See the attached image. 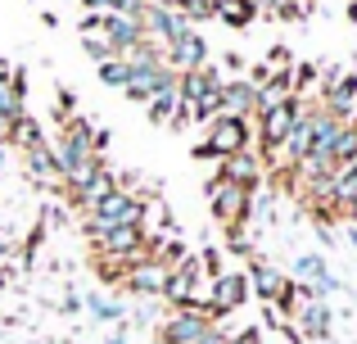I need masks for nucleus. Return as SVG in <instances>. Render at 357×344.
Listing matches in <instances>:
<instances>
[{"label": "nucleus", "mask_w": 357, "mask_h": 344, "mask_svg": "<svg viewBox=\"0 0 357 344\" xmlns=\"http://www.w3.org/2000/svg\"><path fill=\"white\" fill-rule=\"evenodd\" d=\"M145 204H149V195L118 186V190L105 195L96 209L82 213V231H86V240H91V236H100V231H109V227H131V222L145 227Z\"/></svg>", "instance_id": "obj_1"}, {"label": "nucleus", "mask_w": 357, "mask_h": 344, "mask_svg": "<svg viewBox=\"0 0 357 344\" xmlns=\"http://www.w3.org/2000/svg\"><path fill=\"white\" fill-rule=\"evenodd\" d=\"M253 145V118H236V114H218L208 127H204V141L195 145V159H227V154H240Z\"/></svg>", "instance_id": "obj_2"}, {"label": "nucleus", "mask_w": 357, "mask_h": 344, "mask_svg": "<svg viewBox=\"0 0 357 344\" xmlns=\"http://www.w3.org/2000/svg\"><path fill=\"white\" fill-rule=\"evenodd\" d=\"M204 195H208V209H213V218H218L222 231L227 227H249L253 222V190L249 186H236V181H227V177L213 172V181L204 186Z\"/></svg>", "instance_id": "obj_3"}, {"label": "nucleus", "mask_w": 357, "mask_h": 344, "mask_svg": "<svg viewBox=\"0 0 357 344\" xmlns=\"http://www.w3.org/2000/svg\"><path fill=\"white\" fill-rule=\"evenodd\" d=\"M91 249H96V258H114V263H140V258H149V231L140 227V222H131V227H109L100 231V236H91Z\"/></svg>", "instance_id": "obj_4"}, {"label": "nucleus", "mask_w": 357, "mask_h": 344, "mask_svg": "<svg viewBox=\"0 0 357 344\" xmlns=\"http://www.w3.org/2000/svg\"><path fill=\"white\" fill-rule=\"evenodd\" d=\"M176 77H181V73H176L167 59H154V63H131V82L122 87V96L136 100V105H149V100H154L158 91H172V87H176Z\"/></svg>", "instance_id": "obj_5"}, {"label": "nucleus", "mask_w": 357, "mask_h": 344, "mask_svg": "<svg viewBox=\"0 0 357 344\" xmlns=\"http://www.w3.org/2000/svg\"><path fill=\"white\" fill-rule=\"evenodd\" d=\"M218 322L208 313H195V308H172L163 322L154 327V340L158 344H199Z\"/></svg>", "instance_id": "obj_6"}, {"label": "nucleus", "mask_w": 357, "mask_h": 344, "mask_svg": "<svg viewBox=\"0 0 357 344\" xmlns=\"http://www.w3.org/2000/svg\"><path fill=\"white\" fill-rule=\"evenodd\" d=\"M249 299H253V290H249V276H244V272H222V276L208 281V317L213 322L240 313Z\"/></svg>", "instance_id": "obj_7"}, {"label": "nucleus", "mask_w": 357, "mask_h": 344, "mask_svg": "<svg viewBox=\"0 0 357 344\" xmlns=\"http://www.w3.org/2000/svg\"><path fill=\"white\" fill-rule=\"evenodd\" d=\"M167 272H172V267L158 263V258L149 254V258H140V263H131L127 272H122L118 285L127 294H136V299H158V294H163V285H167Z\"/></svg>", "instance_id": "obj_8"}, {"label": "nucleus", "mask_w": 357, "mask_h": 344, "mask_svg": "<svg viewBox=\"0 0 357 344\" xmlns=\"http://www.w3.org/2000/svg\"><path fill=\"white\" fill-rule=\"evenodd\" d=\"M163 59L172 63L176 73H190V68H204V63H213V59H208V41H204L195 27H185L181 36H172V41L163 45Z\"/></svg>", "instance_id": "obj_9"}, {"label": "nucleus", "mask_w": 357, "mask_h": 344, "mask_svg": "<svg viewBox=\"0 0 357 344\" xmlns=\"http://www.w3.org/2000/svg\"><path fill=\"white\" fill-rule=\"evenodd\" d=\"M218 177H227V181H236V186H249L253 195L262 190V181H267V168H262V159H258V150H240V154H227V159H218Z\"/></svg>", "instance_id": "obj_10"}, {"label": "nucleus", "mask_w": 357, "mask_h": 344, "mask_svg": "<svg viewBox=\"0 0 357 344\" xmlns=\"http://www.w3.org/2000/svg\"><path fill=\"white\" fill-rule=\"evenodd\" d=\"M222 73H218V63H204V68H190V73H181L176 77V96L185 100V105H199V100H218V91H222Z\"/></svg>", "instance_id": "obj_11"}, {"label": "nucleus", "mask_w": 357, "mask_h": 344, "mask_svg": "<svg viewBox=\"0 0 357 344\" xmlns=\"http://www.w3.org/2000/svg\"><path fill=\"white\" fill-rule=\"evenodd\" d=\"M114 190H118V172L109 168V163H100V168L91 172L86 181L68 190V204H73L77 213H86V209H96V204L105 200V195H114Z\"/></svg>", "instance_id": "obj_12"}, {"label": "nucleus", "mask_w": 357, "mask_h": 344, "mask_svg": "<svg viewBox=\"0 0 357 344\" xmlns=\"http://www.w3.org/2000/svg\"><path fill=\"white\" fill-rule=\"evenodd\" d=\"M249 290H253V299H262V304H276V294L289 285V276L280 272L276 263H267V258H253L249 263Z\"/></svg>", "instance_id": "obj_13"}, {"label": "nucleus", "mask_w": 357, "mask_h": 344, "mask_svg": "<svg viewBox=\"0 0 357 344\" xmlns=\"http://www.w3.org/2000/svg\"><path fill=\"white\" fill-rule=\"evenodd\" d=\"M218 105H222V114L253 118V109H258V87H253L249 77H231V82H222V91H218Z\"/></svg>", "instance_id": "obj_14"}, {"label": "nucleus", "mask_w": 357, "mask_h": 344, "mask_svg": "<svg viewBox=\"0 0 357 344\" xmlns=\"http://www.w3.org/2000/svg\"><path fill=\"white\" fill-rule=\"evenodd\" d=\"M294 276H298L303 285H312V299H326V294L340 290V281L331 276V267H326V258H321V254H298Z\"/></svg>", "instance_id": "obj_15"}, {"label": "nucleus", "mask_w": 357, "mask_h": 344, "mask_svg": "<svg viewBox=\"0 0 357 344\" xmlns=\"http://www.w3.org/2000/svg\"><path fill=\"white\" fill-rule=\"evenodd\" d=\"M23 168H27L32 181H41V186H63L59 181V163H54V150H50V141H45V136L23 150Z\"/></svg>", "instance_id": "obj_16"}, {"label": "nucleus", "mask_w": 357, "mask_h": 344, "mask_svg": "<svg viewBox=\"0 0 357 344\" xmlns=\"http://www.w3.org/2000/svg\"><path fill=\"white\" fill-rule=\"evenodd\" d=\"M213 14H218V23L244 32V27L258 18V9H253V0H213Z\"/></svg>", "instance_id": "obj_17"}, {"label": "nucleus", "mask_w": 357, "mask_h": 344, "mask_svg": "<svg viewBox=\"0 0 357 344\" xmlns=\"http://www.w3.org/2000/svg\"><path fill=\"white\" fill-rule=\"evenodd\" d=\"M258 18H280V23H303L307 18V5L303 0H253Z\"/></svg>", "instance_id": "obj_18"}, {"label": "nucleus", "mask_w": 357, "mask_h": 344, "mask_svg": "<svg viewBox=\"0 0 357 344\" xmlns=\"http://www.w3.org/2000/svg\"><path fill=\"white\" fill-rule=\"evenodd\" d=\"M96 77L105 82V87H114V91H122L131 82V63L122 59V54H109V59H100L96 63Z\"/></svg>", "instance_id": "obj_19"}, {"label": "nucleus", "mask_w": 357, "mask_h": 344, "mask_svg": "<svg viewBox=\"0 0 357 344\" xmlns=\"http://www.w3.org/2000/svg\"><path fill=\"white\" fill-rule=\"evenodd\" d=\"M86 308H91V317H100V322H122V317H127L122 304H109V299H100V294H91Z\"/></svg>", "instance_id": "obj_20"}, {"label": "nucleus", "mask_w": 357, "mask_h": 344, "mask_svg": "<svg viewBox=\"0 0 357 344\" xmlns=\"http://www.w3.org/2000/svg\"><path fill=\"white\" fill-rule=\"evenodd\" d=\"M82 50H86L91 59L100 63V59H109V54H114V45H109V41H105L100 32H82Z\"/></svg>", "instance_id": "obj_21"}, {"label": "nucleus", "mask_w": 357, "mask_h": 344, "mask_svg": "<svg viewBox=\"0 0 357 344\" xmlns=\"http://www.w3.org/2000/svg\"><path fill=\"white\" fill-rule=\"evenodd\" d=\"M227 249L240 254V258H249L253 254V236H244V227H227Z\"/></svg>", "instance_id": "obj_22"}, {"label": "nucleus", "mask_w": 357, "mask_h": 344, "mask_svg": "<svg viewBox=\"0 0 357 344\" xmlns=\"http://www.w3.org/2000/svg\"><path fill=\"white\" fill-rule=\"evenodd\" d=\"M199 267H204V276H208V281H213V276H222V272H227V267H222V249H199Z\"/></svg>", "instance_id": "obj_23"}, {"label": "nucleus", "mask_w": 357, "mask_h": 344, "mask_svg": "<svg viewBox=\"0 0 357 344\" xmlns=\"http://www.w3.org/2000/svg\"><path fill=\"white\" fill-rule=\"evenodd\" d=\"M289 63H294V54H289L285 45H271L267 50V68H289Z\"/></svg>", "instance_id": "obj_24"}, {"label": "nucleus", "mask_w": 357, "mask_h": 344, "mask_svg": "<svg viewBox=\"0 0 357 344\" xmlns=\"http://www.w3.org/2000/svg\"><path fill=\"white\" fill-rule=\"evenodd\" d=\"M267 77H271V68H267V63H253V68H249V82H253V87H262Z\"/></svg>", "instance_id": "obj_25"}, {"label": "nucleus", "mask_w": 357, "mask_h": 344, "mask_svg": "<svg viewBox=\"0 0 357 344\" xmlns=\"http://www.w3.org/2000/svg\"><path fill=\"white\" fill-rule=\"evenodd\" d=\"M82 5H86L91 14H109V0H82Z\"/></svg>", "instance_id": "obj_26"}, {"label": "nucleus", "mask_w": 357, "mask_h": 344, "mask_svg": "<svg viewBox=\"0 0 357 344\" xmlns=\"http://www.w3.org/2000/svg\"><path fill=\"white\" fill-rule=\"evenodd\" d=\"M9 73H14V63H9V59H0V77H9Z\"/></svg>", "instance_id": "obj_27"}, {"label": "nucleus", "mask_w": 357, "mask_h": 344, "mask_svg": "<svg viewBox=\"0 0 357 344\" xmlns=\"http://www.w3.org/2000/svg\"><path fill=\"white\" fill-rule=\"evenodd\" d=\"M312 344H340V340H335V336H326V340H312Z\"/></svg>", "instance_id": "obj_28"}, {"label": "nucleus", "mask_w": 357, "mask_h": 344, "mask_svg": "<svg viewBox=\"0 0 357 344\" xmlns=\"http://www.w3.org/2000/svg\"><path fill=\"white\" fill-rule=\"evenodd\" d=\"M303 5H307V9H312V5H317V0H303Z\"/></svg>", "instance_id": "obj_29"}, {"label": "nucleus", "mask_w": 357, "mask_h": 344, "mask_svg": "<svg viewBox=\"0 0 357 344\" xmlns=\"http://www.w3.org/2000/svg\"><path fill=\"white\" fill-rule=\"evenodd\" d=\"M32 344H50V340H32Z\"/></svg>", "instance_id": "obj_30"}, {"label": "nucleus", "mask_w": 357, "mask_h": 344, "mask_svg": "<svg viewBox=\"0 0 357 344\" xmlns=\"http://www.w3.org/2000/svg\"><path fill=\"white\" fill-rule=\"evenodd\" d=\"M353 222H357V213H353Z\"/></svg>", "instance_id": "obj_31"}]
</instances>
